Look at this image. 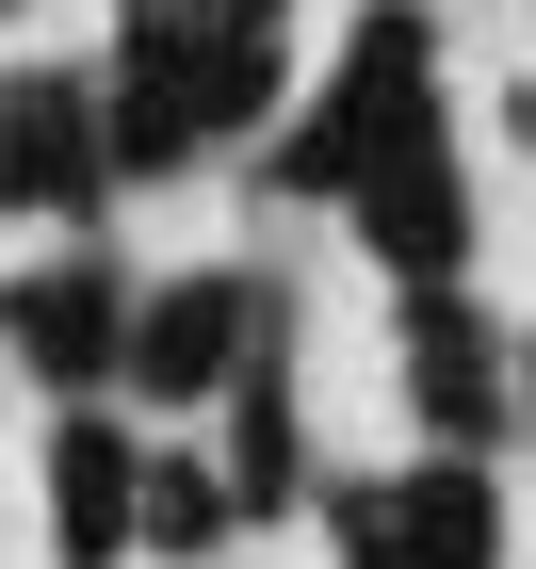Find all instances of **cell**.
<instances>
[{"instance_id": "obj_13", "label": "cell", "mask_w": 536, "mask_h": 569, "mask_svg": "<svg viewBox=\"0 0 536 569\" xmlns=\"http://www.w3.org/2000/svg\"><path fill=\"white\" fill-rule=\"evenodd\" d=\"M0 375H17V358H0Z\"/></svg>"}, {"instance_id": "obj_3", "label": "cell", "mask_w": 536, "mask_h": 569, "mask_svg": "<svg viewBox=\"0 0 536 569\" xmlns=\"http://www.w3.org/2000/svg\"><path fill=\"white\" fill-rule=\"evenodd\" d=\"M276 342H293V293H276L261 261L146 277V309H131V407H227Z\"/></svg>"}, {"instance_id": "obj_1", "label": "cell", "mask_w": 536, "mask_h": 569, "mask_svg": "<svg viewBox=\"0 0 536 569\" xmlns=\"http://www.w3.org/2000/svg\"><path fill=\"white\" fill-rule=\"evenodd\" d=\"M293 98V0H114V179H179Z\"/></svg>"}, {"instance_id": "obj_10", "label": "cell", "mask_w": 536, "mask_h": 569, "mask_svg": "<svg viewBox=\"0 0 536 569\" xmlns=\"http://www.w3.org/2000/svg\"><path fill=\"white\" fill-rule=\"evenodd\" d=\"M227 423V488H244V521H276V505H310V423H293V342L244 375V391L212 407Z\"/></svg>"}, {"instance_id": "obj_4", "label": "cell", "mask_w": 536, "mask_h": 569, "mask_svg": "<svg viewBox=\"0 0 536 569\" xmlns=\"http://www.w3.org/2000/svg\"><path fill=\"white\" fill-rule=\"evenodd\" d=\"M342 569H504V472L488 456H406V472L325 488Z\"/></svg>"}, {"instance_id": "obj_12", "label": "cell", "mask_w": 536, "mask_h": 569, "mask_svg": "<svg viewBox=\"0 0 536 569\" xmlns=\"http://www.w3.org/2000/svg\"><path fill=\"white\" fill-rule=\"evenodd\" d=\"M520 439H536V326H520Z\"/></svg>"}, {"instance_id": "obj_8", "label": "cell", "mask_w": 536, "mask_h": 569, "mask_svg": "<svg viewBox=\"0 0 536 569\" xmlns=\"http://www.w3.org/2000/svg\"><path fill=\"white\" fill-rule=\"evenodd\" d=\"M146 456L163 439H131L114 407H65L49 423V569H114V553H146Z\"/></svg>"}, {"instance_id": "obj_7", "label": "cell", "mask_w": 536, "mask_h": 569, "mask_svg": "<svg viewBox=\"0 0 536 569\" xmlns=\"http://www.w3.org/2000/svg\"><path fill=\"white\" fill-rule=\"evenodd\" d=\"M131 277L98 261V244H65V261H33V277H0V358L33 375V391H65V407H98V391H131Z\"/></svg>"}, {"instance_id": "obj_11", "label": "cell", "mask_w": 536, "mask_h": 569, "mask_svg": "<svg viewBox=\"0 0 536 569\" xmlns=\"http://www.w3.org/2000/svg\"><path fill=\"white\" fill-rule=\"evenodd\" d=\"M227 537H244L227 456H146V553H227Z\"/></svg>"}, {"instance_id": "obj_5", "label": "cell", "mask_w": 536, "mask_h": 569, "mask_svg": "<svg viewBox=\"0 0 536 569\" xmlns=\"http://www.w3.org/2000/svg\"><path fill=\"white\" fill-rule=\"evenodd\" d=\"M391 375H406L423 456H488V439H520V326H488L472 293H391Z\"/></svg>"}, {"instance_id": "obj_9", "label": "cell", "mask_w": 536, "mask_h": 569, "mask_svg": "<svg viewBox=\"0 0 536 569\" xmlns=\"http://www.w3.org/2000/svg\"><path fill=\"white\" fill-rule=\"evenodd\" d=\"M342 228L391 293H472V179H455V147H406L391 179H357Z\"/></svg>"}, {"instance_id": "obj_2", "label": "cell", "mask_w": 536, "mask_h": 569, "mask_svg": "<svg viewBox=\"0 0 536 569\" xmlns=\"http://www.w3.org/2000/svg\"><path fill=\"white\" fill-rule=\"evenodd\" d=\"M406 147H439V17H423V0H357V17H342V66H325L310 114L261 147V179L342 212L357 179H391Z\"/></svg>"}, {"instance_id": "obj_6", "label": "cell", "mask_w": 536, "mask_h": 569, "mask_svg": "<svg viewBox=\"0 0 536 569\" xmlns=\"http://www.w3.org/2000/svg\"><path fill=\"white\" fill-rule=\"evenodd\" d=\"M0 212H49V228L114 212V82L98 66H0Z\"/></svg>"}]
</instances>
